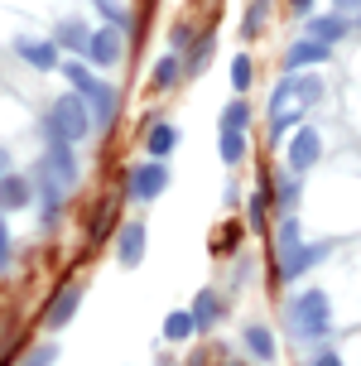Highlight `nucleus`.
Listing matches in <instances>:
<instances>
[{
  "mask_svg": "<svg viewBox=\"0 0 361 366\" xmlns=\"http://www.w3.org/2000/svg\"><path fill=\"white\" fill-rule=\"evenodd\" d=\"M116 256H121V265H140V256H144V227L140 222H126V227H121Z\"/></svg>",
  "mask_w": 361,
  "mask_h": 366,
  "instance_id": "12",
  "label": "nucleus"
},
{
  "mask_svg": "<svg viewBox=\"0 0 361 366\" xmlns=\"http://www.w3.org/2000/svg\"><path fill=\"white\" fill-rule=\"evenodd\" d=\"M188 332H198V318H193V313H169V318H164V337H169V342H183V337H188Z\"/></svg>",
  "mask_w": 361,
  "mask_h": 366,
  "instance_id": "14",
  "label": "nucleus"
},
{
  "mask_svg": "<svg viewBox=\"0 0 361 366\" xmlns=\"http://www.w3.org/2000/svg\"><path fill=\"white\" fill-rule=\"evenodd\" d=\"M313 366H342V362H337L332 352H318V357H313Z\"/></svg>",
  "mask_w": 361,
  "mask_h": 366,
  "instance_id": "30",
  "label": "nucleus"
},
{
  "mask_svg": "<svg viewBox=\"0 0 361 366\" xmlns=\"http://www.w3.org/2000/svg\"><path fill=\"white\" fill-rule=\"evenodd\" d=\"M72 179H77V159H72V149L63 135H49V183H58V188H72Z\"/></svg>",
  "mask_w": 361,
  "mask_h": 366,
  "instance_id": "3",
  "label": "nucleus"
},
{
  "mask_svg": "<svg viewBox=\"0 0 361 366\" xmlns=\"http://www.w3.org/2000/svg\"><path fill=\"white\" fill-rule=\"evenodd\" d=\"M289 5H294V10H308V5H313V0H289Z\"/></svg>",
  "mask_w": 361,
  "mask_h": 366,
  "instance_id": "31",
  "label": "nucleus"
},
{
  "mask_svg": "<svg viewBox=\"0 0 361 366\" xmlns=\"http://www.w3.org/2000/svg\"><path fill=\"white\" fill-rule=\"evenodd\" d=\"M241 154H246V135H241V130H222V159L236 164Z\"/></svg>",
  "mask_w": 361,
  "mask_h": 366,
  "instance_id": "19",
  "label": "nucleus"
},
{
  "mask_svg": "<svg viewBox=\"0 0 361 366\" xmlns=\"http://www.w3.org/2000/svg\"><path fill=\"white\" fill-rule=\"evenodd\" d=\"M327 241H318V246H294L289 256H280V270H285V280H299V274L308 270V265H318V260H327Z\"/></svg>",
  "mask_w": 361,
  "mask_h": 366,
  "instance_id": "6",
  "label": "nucleus"
},
{
  "mask_svg": "<svg viewBox=\"0 0 361 366\" xmlns=\"http://www.w3.org/2000/svg\"><path fill=\"white\" fill-rule=\"evenodd\" d=\"M246 347H251L260 362H275V337L260 328V323H251V328H246Z\"/></svg>",
  "mask_w": 361,
  "mask_h": 366,
  "instance_id": "15",
  "label": "nucleus"
},
{
  "mask_svg": "<svg viewBox=\"0 0 361 366\" xmlns=\"http://www.w3.org/2000/svg\"><path fill=\"white\" fill-rule=\"evenodd\" d=\"M232 87L236 92L251 87V58H236V63H232Z\"/></svg>",
  "mask_w": 361,
  "mask_h": 366,
  "instance_id": "26",
  "label": "nucleus"
},
{
  "mask_svg": "<svg viewBox=\"0 0 361 366\" xmlns=\"http://www.w3.org/2000/svg\"><path fill=\"white\" fill-rule=\"evenodd\" d=\"M144 145H149V154H154V159H164L169 149L179 145V130H174V126H154V130H149V140H144Z\"/></svg>",
  "mask_w": 361,
  "mask_h": 366,
  "instance_id": "17",
  "label": "nucleus"
},
{
  "mask_svg": "<svg viewBox=\"0 0 361 366\" xmlns=\"http://www.w3.org/2000/svg\"><path fill=\"white\" fill-rule=\"evenodd\" d=\"M294 246H299V222H294V217H285V222H280V251L289 256Z\"/></svg>",
  "mask_w": 361,
  "mask_h": 366,
  "instance_id": "25",
  "label": "nucleus"
},
{
  "mask_svg": "<svg viewBox=\"0 0 361 366\" xmlns=\"http://www.w3.org/2000/svg\"><path fill=\"white\" fill-rule=\"evenodd\" d=\"M54 357H58V347H54V342H44V347H34V352H29V362H24V366H49Z\"/></svg>",
  "mask_w": 361,
  "mask_h": 366,
  "instance_id": "29",
  "label": "nucleus"
},
{
  "mask_svg": "<svg viewBox=\"0 0 361 366\" xmlns=\"http://www.w3.org/2000/svg\"><path fill=\"white\" fill-rule=\"evenodd\" d=\"M327 49L332 44H323V39H304V44H289V54H285V68L289 73H299V68H313V63H323Z\"/></svg>",
  "mask_w": 361,
  "mask_h": 366,
  "instance_id": "9",
  "label": "nucleus"
},
{
  "mask_svg": "<svg viewBox=\"0 0 361 366\" xmlns=\"http://www.w3.org/2000/svg\"><path fill=\"white\" fill-rule=\"evenodd\" d=\"M265 10H270V0H255V5H251V15H246V24H241V29H246V34H255V29L265 24Z\"/></svg>",
  "mask_w": 361,
  "mask_h": 366,
  "instance_id": "28",
  "label": "nucleus"
},
{
  "mask_svg": "<svg viewBox=\"0 0 361 366\" xmlns=\"http://www.w3.org/2000/svg\"><path fill=\"white\" fill-rule=\"evenodd\" d=\"M193 318H198V328H212V318H217V299H212V290H202V294H198V304H193Z\"/></svg>",
  "mask_w": 361,
  "mask_h": 366,
  "instance_id": "22",
  "label": "nucleus"
},
{
  "mask_svg": "<svg viewBox=\"0 0 361 366\" xmlns=\"http://www.w3.org/2000/svg\"><path fill=\"white\" fill-rule=\"evenodd\" d=\"M308 34H313V39H323V44H332V39H342V34H347V19H342V15L308 19Z\"/></svg>",
  "mask_w": 361,
  "mask_h": 366,
  "instance_id": "13",
  "label": "nucleus"
},
{
  "mask_svg": "<svg viewBox=\"0 0 361 366\" xmlns=\"http://www.w3.org/2000/svg\"><path fill=\"white\" fill-rule=\"evenodd\" d=\"M87 58H92V63H102V68L121 63V29H92Z\"/></svg>",
  "mask_w": 361,
  "mask_h": 366,
  "instance_id": "8",
  "label": "nucleus"
},
{
  "mask_svg": "<svg viewBox=\"0 0 361 366\" xmlns=\"http://www.w3.org/2000/svg\"><path fill=\"white\" fill-rule=\"evenodd\" d=\"M179 73H183V63H179V54H169V58H159V68H154V87H169V82H179Z\"/></svg>",
  "mask_w": 361,
  "mask_h": 366,
  "instance_id": "21",
  "label": "nucleus"
},
{
  "mask_svg": "<svg viewBox=\"0 0 361 366\" xmlns=\"http://www.w3.org/2000/svg\"><path fill=\"white\" fill-rule=\"evenodd\" d=\"M63 77H68L72 87H77V97H82V92H87L92 82H97V77L87 73V63H77V58H63Z\"/></svg>",
  "mask_w": 361,
  "mask_h": 366,
  "instance_id": "18",
  "label": "nucleus"
},
{
  "mask_svg": "<svg viewBox=\"0 0 361 366\" xmlns=\"http://www.w3.org/2000/svg\"><path fill=\"white\" fill-rule=\"evenodd\" d=\"M87 111H92V126L97 130H111V121H116V92L107 87V82H92L87 92Z\"/></svg>",
  "mask_w": 361,
  "mask_h": 366,
  "instance_id": "5",
  "label": "nucleus"
},
{
  "mask_svg": "<svg viewBox=\"0 0 361 366\" xmlns=\"http://www.w3.org/2000/svg\"><path fill=\"white\" fill-rule=\"evenodd\" d=\"M164 183H169V174H164V164L159 159H149V164H140V169H130V198H140V202H149V198H159L164 193Z\"/></svg>",
  "mask_w": 361,
  "mask_h": 366,
  "instance_id": "4",
  "label": "nucleus"
},
{
  "mask_svg": "<svg viewBox=\"0 0 361 366\" xmlns=\"http://www.w3.org/2000/svg\"><path fill=\"white\" fill-rule=\"evenodd\" d=\"M294 92H299V82H294V77H285V82L275 87V97H270V111H275V116L289 107V97H294Z\"/></svg>",
  "mask_w": 361,
  "mask_h": 366,
  "instance_id": "24",
  "label": "nucleus"
},
{
  "mask_svg": "<svg viewBox=\"0 0 361 366\" xmlns=\"http://www.w3.org/2000/svg\"><path fill=\"white\" fill-rule=\"evenodd\" d=\"M77 304H82V285H63V294H54V304L44 313V323H49V328H63L72 313H77Z\"/></svg>",
  "mask_w": 361,
  "mask_h": 366,
  "instance_id": "11",
  "label": "nucleus"
},
{
  "mask_svg": "<svg viewBox=\"0 0 361 366\" xmlns=\"http://www.w3.org/2000/svg\"><path fill=\"white\" fill-rule=\"evenodd\" d=\"M246 121H251V107L246 102H232V107L222 111V130H241Z\"/></svg>",
  "mask_w": 361,
  "mask_h": 366,
  "instance_id": "23",
  "label": "nucleus"
},
{
  "mask_svg": "<svg viewBox=\"0 0 361 366\" xmlns=\"http://www.w3.org/2000/svg\"><path fill=\"white\" fill-rule=\"evenodd\" d=\"M54 130L68 140V145H77V140H87L92 135V111H87V97H58L54 102Z\"/></svg>",
  "mask_w": 361,
  "mask_h": 366,
  "instance_id": "1",
  "label": "nucleus"
},
{
  "mask_svg": "<svg viewBox=\"0 0 361 366\" xmlns=\"http://www.w3.org/2000/svg\"><path fill=\"white\" fill-rule=\"evenodd\" d=\"M327 323H332V304H327L323 290H304L294 299V328H299V337H323Z\"/></svg>",
  "mask_w": 361,
  "mask_h": 366,
  "instance_id": "2",
  "label": "nucleus"
},
{
  "mask_svg": "<svg viewBox=\"0 0 361 366\" xmlns=\"http://www.w3.org/2000/svg\"><path fill=\"white\" fill-rule=\"evenodd\" d=\"M318 154H323V145H318V130H299L294 140H289V169H313L318 164Z\"/></svg>",
  "mask_w": 361,
  "mask_h": 366,
  "instance_id": "7",
  "label": "nucleus"
},
{
  "mask_svg": "<svg viewBox=\"0 0 361 366\" xmlns=\"http://www.w3.org/2000/svg\"><path fill=\"white\" fill-rule=\"evenodd\" d=\"M58 44H68V49H82V54H87V44H92V34L87 29H82V24H63V29H58Z\"/></svg>",
  "mask_w": 361,
  "mask_h": 366,
  "instance_id": "20",
  "label": "nucleus"
},
{
  "mask_svg": "<svg viewBox=\"0 0 361 366\" xmlns=\"http://www.w3.org/2000/svg\"><path fill=\"white\" fill-rule=\"evenodd\" d=\"M0 188H5V212L24 207V198H29V183L19 179V174H10V169H5V183H0Z\"/></svg>",
  "mask_w": 361,
  "mask_h": 366,
  "instance_id": "16",
  "label": "nucleus"
},
{
  "mask_svg": "<svg viewBox=\"0 0 361 366\" xmlns=\"http://www.w3.org/2000/svg\"><path fill=\"white\" fill-rule=\"evenodd\" d=\"M15 54L24 63H34V68H63V58H58V44H39V39H15Z\"/></svg>",
  "mask_w": 361,
  "mask_h": 366,
  "instance_id": "10",
  "label": "nucleus"
},
{
  "mask_svg": "<svg viewBox=\"0 0 361 366\" xmlns=\"http://www.w3.org/2000/svg\"><path fill=\"white\" fill-rule=\"evenodd\" d=\"M337 5H342V10H352V5H361V0H337Z\"/></svg>",
  "mask_w": 361,
  "mask_h": 366,
  "instance_id": "32",
  "label": "nucleus"
},
{
  "mask_svg": "<svg viewBox=\"0 0 361 366\" xmlns=\"http://www.w3.org/2000/svg\"><path fill=\"white\" fill-rule=\"evenodd\" d=\"M15 265V237H10V227H0V270H10Z\"/></svg>",
  "mask_w": 361,
  "mask_h": 366,
  "instance_id": "27",
  "label": "nucleus"
}]
</instances>
